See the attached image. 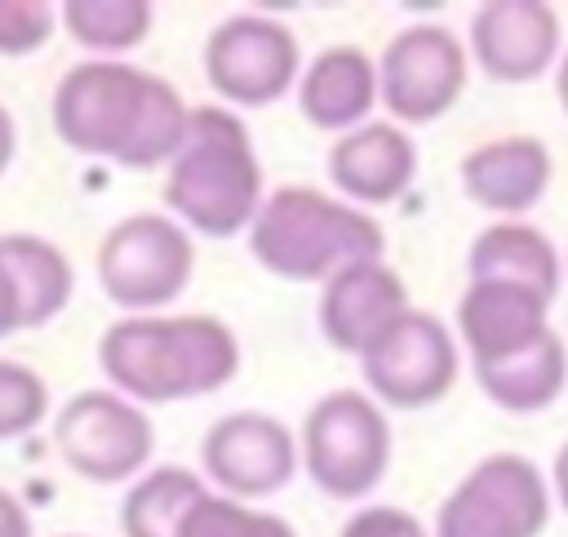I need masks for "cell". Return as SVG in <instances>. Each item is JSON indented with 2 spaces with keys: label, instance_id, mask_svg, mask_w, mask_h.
<instances>
[{
  "label": "cell",
  "instance_id": "d6986e66",
  "mask_svg": "<svg viewBox=\"0 0 568 537\" xmlns=\"http://www.w3.org/2000/svg\"><path fill=\"white\" fill-rule=\"evenodd\" d=\"M466 271H470V280L515 284V288H528V293H537L546 302H555L559 284H564V262H559L550 235H541L537 226H528L519 217L484 226L470 240Z\"/></svg>",
  "mask_w": 568,
  "mask_h": 537
},
{
  "label": "cell",
  "instance_id": "ffe728a7",
  "mask_svg": "<svg viewBox=\"0 0 568 537\" xmlns=\"http://www.w3.org/2000/svg\"><path fill=\"white\" fill-rule=\"evenodd\" d=\"M297 102L315 129L351 133L368 124V111L377 102V62L355 44H333L306 67L297 84Z\"/></svg>",
  "mask_w": 568,
  "mask_h": 537
},
{
  "label": "cell",
  "instance_id": "7402d4cb",
  "mask_svg": "<svg viewBox=\"0 0 568 537\" xmlns=\"http://www.w3.org/2000/svg\"><path fill=\"white\" fill-rule=\"evenodd\" d=\"M204 479L186 466H155L151 475H142L120 510L124 537H178L186 510L204 497Z\"/></svg>",
  "mask_w": 568,
  "mask_h": 537
},
{
  "label": "cell",
  "instance_id": "4316f807",
  "mask_svg": "<svg viewBox=\"0 0 568 537\" xmlns=\"http://www.w3.org/2000/svg\"><path fill=\"white\" fill-rule=\"evenodd\" d=\"M342 537H430L426 524L399 506H364L342 524Z\"/></svg>",
  "mask_w": 568,
  "mask_h": 537
},
{
  "label": "cell",
  "instance_id": "cb8c5ba5",
  "mask_svg": "<svg viewBox=\"0 0 568 537\" xmlns=\"http://www.w3.org/2000/svg\"><path fill=\"white\" fill-rule=\"evenodd\" d=\"M178 537H297V533H293V524H284L280 515L248 510V506L235 501V497H213V493H204V497L186 510Z\"/></svg>",
  "mask_w": 568,
  "mask_h": 537
},
{
  "label": "cell",
  "instance_id": "30bf717a",
  "mask_svg": "<svg viewBox=\"0 0 568 537\" xmlns=\"http://www.w3.org/2000/svg\"><path fill=\"white\" fill-rule=\"evenodd\" d=\"M53 439L62 462L93 484H120L138 475L155 444L151 417L133 399L111 391H80L75 399H67Z\"/></svg>",
  "mask_w": 568,
  "mask_h": 537
},
{
  "label": "cell",
  "instance_id": "484cf974",
  "mask_svg": "<svg viewBox=\"0 0 568 537\" xmlns=\"http://www.w3.org/2000/svg\"><path fill=\"white\" fill-rule=\"evenodd\" d=\"M53 9L44 0H0V53L18 58L53 36Z\"/></svg>",
  "mask_w": 568,
  "mask_h": 537
},
{
  "label": "cell",
  "instance_id": "83f0119b",
  "mask_svg": "<svg viewBox=\"0 0 568 537\" xmlns=\"http://www.w3.org/2000/svg\"><path fill=\"white\" fill-rule=\"evenodd\" d=\"M0 537H31V515L9 488H0Z\"/></svg>",
  "mask_w": 568,
  "mask_h": 537
},
{
  "label": "cell",
  "instance_id": "5b68a950",
  "mask_svg": "<svg viewBox=\"0 0 568 537\" xmlns=\"http://www.w3.org/2000/svg\"><path fill=\"white\" fill-rule=\"evenodd\" d=\"M302 462L320 493L355 501L373 493L390 466V422L364 391H328L302 426Z\"/></svg>",
  "mask_w": 568,
  "mask_h": 537
},
{
  "label": "cell",
  "instance_id": "e0dca14e",
  "mask_svg": "<svg viewBox=\"0 0 568 537\" xmlns=\"http://www.w3.org/2000/svg\"><path fill=\"white\" fill-rule=\"evenodd\" d=\"M328 178L351 204H390L417 178V146L390 120H368L337 138L328 151Z\"/></svg>",
  "mask_w": 568,
  "mask_h": 537
},
{
  "label": "cell",
  "instance_id": "277c9868",
  "mask_svg": "<svg viewBox=\"0 0 568 537\" xmlns=\"http://www.w3.org/2000/svg\"><path fill=\"white\" fill-rule=\"evenodd\" d=\"M248 249L271 275L311 284L333 280L359 262H382L386 235L364 209L346 200L311 186H284L262 200L257 217L248 222Z\"/></svg>",
  "mask_w": 568,
  "mask_h": 537
},
{
  "label": "cell",
  "instance_id": "f546056e",
  "mask_svg": "<svg viewBox=\"0 0 568 537\" xmlns=\"http://www.w3.org/2000/svg\"><path fill=\"white\" fill-rule=\"evenodd\" d=\"M9 160H13V120H9V111L0 107V173L9 169Z\"/></svg>",
  "mask_w": 568,
  "mask_h": 537
},
{
  "label": "cell",
  "instance_id": "d4e9b609",
  "mask_svg": "<svg viewBox=\"0 0 568 537\" xmlns=\"http://www.w3.org/2000/svg\"><path fill=\"white\" fill-rule=\"evenodd\" d=\"M49 408V386L36 368L0 359V439H18L40 426Z\"/></svg>",
  "mask_w": 568,
  "mask_h": 537
},
{
  "label": "cell",
  "instance_id": "9c48e42d",
  "mask_svg": "<svg viewBox=\"0 0 568 537\" xmlns=\"http://www.w3.org/2000/svg\"><path fill=\"white\" fill-rule=\"evenodd\" d=\"M466 89V49L439 22H417L390 36L377 58V98L404 124H430Z\"/></svg>",
  "mask_w": 568,
  "mask_h": 537
},
{
  "label": "cell",
  "instance_id": "4dcf8cb0",
  "mask_svg": "<svg viewBox=\"0 0 568 537\" xmlns=\"http://www.w3.org/2000/svg\"><path fill=\"white\" fill-rule=\"evenodd\" d=\"M555 93H559V107L568 111V49H564L559 62H555Z\"/></svg>",
  "mask_w": 568,
  "mask_h": 537
},
{
  "label": "cell",
  "instance_id": "7c38bea8",
  "mask_svg": "<svg viewBox=\"0 0 568 537\" xmlns=\"http://www.w3.org/2000/svg\"><path fill=\"white\" fill-rule=\"evenodd\" d=\"M559 13L541 0H488L470 18V58L497 84H528L564 53Z\"/></svg>",
  "mask_w": 568,
  "mask_h": 537
},
{
  "label": "cell",
  "instance_id": "f1b7e54d",
  "mask_svg": "<svg viewBox=\"0 0 568 537\" xmlns=\"http://www.w3.org/2000/svg\"><path fill=\"white\" fill-rule=\"evenodd\" d=\"M550 493H555L559 510H568V444L555 453V466H550Z\"/></svg>",
  "mask_w": 568,
  "mask_h": 537
},
{
  "label": "cell",
  "instance_id": "52a82bcc",
  "mask_svg": "<svg viewBox=\"0 0 568 537\" xmlns=\"http://www.w3.org/2000/svg\"><path fill=\"white\" fill-rule=\"evenodd\" d=\"M195 266L191 235L164 213H133L98 244V284L124 311L169 306Z\"/></svg>",
  "mask_w": 568,
  "mask_h": 537
},
{
  "label": "cell",
  "instance_id": "6da1fadb",
  "mask_svg": "<svg viewBox=\"0 0 568 537\" xmlns=\"http://www.w3.org/2000/svg\"><path fill=\"white\" fill-rule=\"evenodd\" d=\"M186 115V102L164 75L111 58L71 67L53 89L58 138L71 151L102 155L124 169H155L173 160Z\"/></svg>",
  "mask_w": 568,
  "mask_h": 537
},
{
  "label": "cell",
  "instance_id": "2e32d148",
  "mask_svg": "<svg viewBox=\"0 0 568 537\" xmlns=\"http://www.w3.org/2000/svg\"><path fill=\"white\" fill-rule=\"evenodd\" d=\"M550 306L546 297L515 288V284H493V280H470L462 302H457V333L462 346L470 351V364H497L528 342H537L550 328Z\"/></svg>",
  "mask_w": 568,
  "mask_h": 537
},
{
  "label": "cell",
  "instance_id": "44dd1931",
  "mask_svg": "<svg viewBox=\"0 0 568 537\" xmlns=\"http://www.w3.org/2000/svg\"><path fill=\"white\" fill-rule=\"evenodd\" d=\"M475 382L506 413H541L568 386V346H564V337L555 328H546L524 351H515V355H506L497 364H479Z\"/></svg>",
  "mask_w": 568,
  "mask_h": 537
},
{
  "label": "cell",
  "instance_id": "3957f363",
  "mask_svg": "<svg viewBox=\"0 0 568 537\" xmlns=\"http://www.w3.org/2000/svg\"><path fill=\"white\" fill-rule=\"evenodd\" d=\"M164 204L178 222L226 240L244 231L262 209V169L244 120L226 107H195L186 115L182 146L169 160Z\"/></svg>",
  "mask_w": 568,
  "mask_h": 537
},
{
  "label": "cell",
  "instance_id": "603a6c76",
  "mask_svg": "<svg viewBox=\"0 0 568 537\" xmlns=\"http://www.w3.org/2000/svg\"><path fill=\"white\" fill-rule=\"evenodd\" d=\"M62 27L75 44L93 53H120L146 40L151 31V4L146 0H67Z\"/></svg>",
  "mask_w": 568,
  "mask_h": 537
},
{
  "label": "cell",
  "instance_id": "ba28073f",
  "mask_svg": "<svg viewBox=\"0 0 568 537\" xmlns=\"http://www.w3.org/2000/svg\"><path fill=\"white\" fill-rule=\"evenodd\" d=\"M373 399L390 408H426L457 382V342L430 311L395 315L359 355Z\"/></svg>",
  "mask_w": 568,
  "mask_h": 537
},
{
  "label": "cell",
  "instance_id": "7a4b0ae2",
  "mask_svg": "<svg viewBox=\"0 0 568 537\" xmlns=\"http://www.w3.org/2000/svg\"><path fill=\"white\" fill-rule=\"evenodd\" d=\"M98 364L129 399L173 404L226 386L240 342L213 315H129L102 333Z\"/></svg>",
  "mask_w": 568,
  "mask_h": 537
},
{
  "label": "cell",
  "instance_id": "9a60e30c",
  "mask_svg": "<svg viewBox=\"0 0 568 537\" xmlns=\"http://www.w3.org/2000/svg\"><path fill=\"white\" fill-rule=\"evenodd\" d=\"M457 173H462V191L479 209L519 217L532 204H541V195L550 191L555 160H550V146L541 138L506 133V138H493V142L466 151Z\"/></svg>",
  "mask_w": 568,
  "mask_h": 537
},
{
  "label": "cell",
  "instance_id": "5bb4252c",
  "mask_svg": "<svg viewBox=\"0 0 568 537\" xmlns=\"http://www.w3.org/2000/svg\"><path fill=\"white\" fill-rule=\"evenodd\" d=\"M75 288V271L58 244L40 235H0V337L49 324Z\"/></svg>",
  "mask_w": 568,
  "mask_h": 537
},
{
  "label": "cell",
  "instance_id": "4fadbf2b",
  "mask_svg": "<svg viewBox=\"0 0 568 537\" xmlns=\"http://www.w3.org/2000/svg\"><path fill=\"white\" fill-rule=\"evenodd\" d=\"M204 470L222 484L235 501L240 497H271L293 479L297 444L288 426L271 413H226L204 435Z\"/></svg>",
  "mask_w": 568,
  "mask_h": 537
},
{
  "label": "cell",
  "instance_id": "8fae6325",
  "mask_svg": "<svg viewBox=\"0 0 568 537\" xmlns=\"http://www.w3.org/2000/svg\"><path fill=\"white\" fill-rule=\"evenodd\" d=\"M297 36L262 13H231L204 40L209 84L240 107H266L297 80Z\"/></svg>",
  "mask_w": 568,
  "mask_h": 537
},
{
  "label": "cell",
  "instance_id": "ac0fdd59",
  "mask_svg": "<svg viewBox=\"0 0 568 537\" xmlns=\"http://www.w3.org/2000/svg\"><path fill=\"white\" fill-rule=\"evenodd\" d=\"M408 311V288L386 262H359L324 280L320 293V333L351 355H364V346Z\"/></svg>",
  "mask_w": 568,
  "mask_h": 537
},
{
  "label": "cell",
  "instance_id": "8992f818",
  "mask_svg": "<svg viewBox=\"0 0 568 537\" xmlns=\"http://www.w3.org/2000/svg\"><path fill=\"white\" fill-rule=\"evenodd\" d=\"M550 484L524 453H493L462 475L435 515V537H541Z\"/></svg>",
  "mask_w": 568,
  "mask_h": 537
}]
</instances>
